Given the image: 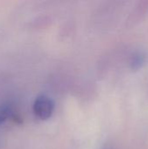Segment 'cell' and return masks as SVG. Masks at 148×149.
Segmentation results:
<instances>
[{
    "label": "cell",
    "mask_w": 148,
    "mask_h": 149,
    "mask_svg": "<svg viewBox=\"0 0 148 149\" xmlns=\"http://www.w3.org/2000/svg\"><path fill=\"white\" fill-rule=\"evenodd\" d=\"M32 111L35 116L39 120H48L53 113L54 102L49 96L45 94H40L33 102Z\"/></svg>",
    "instance_id": "obj_1"
},
{
    "label": "cell",
    "mask_w": 148,
    "mask_h": 149,
    "mask_svg": "<svg viewBox=\"0 0 148 149\" xmlns=\"http://www.w3.org/2000/svg\"><path fill=\"white\" fill-rule=\"evenodd\" d=\"M13 116L12 107L8 104H0V126Z\"/></svg>",
    "instance_id": "obj_2"
},
{
    "label": "cell",
    "mask_w": 148,
    "mask_h": 149,
    "mask_svg": "<svg viewBox=\"0 0 148 149\" xmlns=\"http://www.w3.org/2000/svg\"><path fill=\"white\" fill-rule=\"evenodd\" d=\"M142 62H143L142 57L141 56H138V57H136V58H133V64L134 66H140L142 64Z\"/></svg>",
    "instance_id": "obj_3"
}]
</instances>
